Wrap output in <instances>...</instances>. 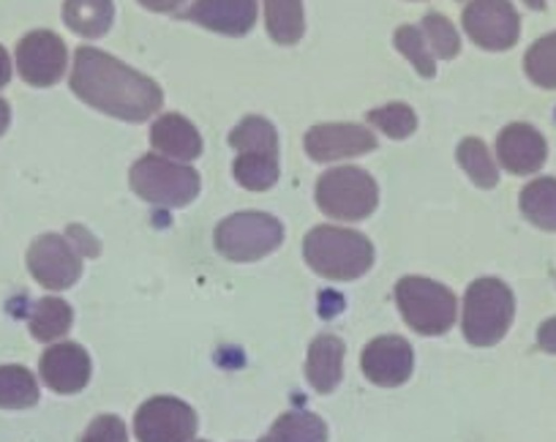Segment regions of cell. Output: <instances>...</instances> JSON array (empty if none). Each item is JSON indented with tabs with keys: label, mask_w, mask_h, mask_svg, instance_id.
Wrapping results in <instances>:
<instances>
[{
	"label": "cell",
	"mask_w": 556,
	"mask_h": 442,
	"mask_svg": "<svg viewBox=\"0 0 556 442\" xmlns=\"http://www.w3.org/2000/svg\"><path fill=\"white\" fill-rule=\"evenodd\" d=\"M281 238L285 230L276 218L262 213H238L218 227L216 247L229 260H256L276 249Z\"/></svg>",
	"instance_id": "obj_7"
},
{
	"label": "cell",
	"mask_w": 556,
	"mask_h": 442,
	"mask_svg": "<svg viewBox=\"0 0 556 442\" xmlns=\"http://www.w3.org/2000/svg\"><path fill=\"white\" fill-rule=\"evenodd\" d=\"M395 47H399V50L415 63V68L424 74V77H434L437 74L434 58H431V50L426 47V39L420 36V30L412 28V25L399 28V34H395Z\"/></svg>",
	"instance_id": "obj_30"
},
{
	"label": "cell",
	"mask_w": 556,
	"mask_h": 442,
	"mask_svg": "<svg viewBox=\"0 0 556 442\" xmlns=\"http://www.w3.org/2000/svg\"><path fill=\"white\" fill-rule=\"evenodd\" d=\"M341 361H344V344L336 337H319L308 353L306 375L319 393H330L341 382Z\"/></svg>",
	"instance_id": "obj_18"
},
{
	"label": "cell",
	"mask_w": 556,
	"mask_h": 442,
	"mask_svg": "<svg viewBox=\"0 0 556 442\" xmlns=\"http://www.w3.org/2000/svg\"><path fill=\"white\" fill-rule=\"evenodd\" d=\"M363 375L384 388L401 386L412 375V348L401 337H379L363 350Z\"/></svg>",
	"instance_id": "obj_13"
},
{
	"label": "cell",
	"mask_w": 556,
	"mask_h": 442,
	"mask_svg": "<svg viewBox=\"0 0 556 442\" xmlns=\"http://www.w3.org/2000/svg\"><path fill=\"white\" fill-rule=\"evenodd\" d=\"M28 265L36 281L50 290H66L79 279V270H83L77 252L61 236H41L30 247Z\"/></svg>",
	"instance_id": "obj_11"
},
{
	"label": "cell",
	"mask_w": 556,
	"mask_h": 442,
	"mask_svg": "<svg viewBox=\"0 0 556 442\" xmlns=\"http://www.w3.org/2000/svg\"><path fill=\"white\" fill-rule=\"evenodd\" d=\"M153 146L162 153L173 159H184V162H191L202 153V140L200 131L184 118V115H164L153 124Z\"/></svg>",
	"instance_id": "obj_17"
},
{
	"label": "cell",
	"mask_w": 556,
	"mask_h": 442,
	"mask_svg": "<svg viewBox=\"0 0 556 442\" xmlns=\"http://www.w3.org/2000/svg\"><path fill=\"white\" fill-rule=\"evenodd\" d=\"M513 323V292L496 279H480L464 301V337L478 348L496 344Z\"/></svg>",
	"instance_id": "obj_3"
},
{
	"label": "cell",
	"mask_w": 556,
	"mask_h": 442,
	"mask_svg": "<svg viewBox=\"0 0 556 442\" xmlns=\"http://www.w3.org/2000/svg\"><path fill=\"white\" fill-rule=\"evenodd\" d=\"M426 39L431 41V50L440 58H456L462 50V41H458L456 28H453L451 20H445L442 14H429L424 20Z\"/></svg>",
	"instance_id": "obj_31"
},
{
	"label": "cell",
	"mask_w": 556,
	"mask_h": 442,
	"mask_svg": "<svg viewBox=\"0 0 556 442\" xmlns=\"http://www.w3.org/2000/svg\"><path fill=\"white\" fill-rule=\"evenodd\" d=\"M184 17L216 34L243 36L256 23V0H197Z\"/></svg>",
	"instance_id": "obj_15"
},
{
	"label": "cell",
	"mask_w": 556,
	"mask_h": 442,
	"mask_svg": "<svg viewBox=\"0 0 556 442\" xmlns=\"http://www.w3.org/2000/svg\"><path fill=\"white\" fill-rule=\"evenodd\" d=\"M9 118H12V113H9V104L0 99V135L9 129Z\"/></svg>",
	"instance_id": "obj_36"
},
{
	"label": "cell",
	"mask_w": 556,
	"mask_h": 442,
	"mask_svg": "<svg viewBox=\"0 0 556 442\" xmlns=\"http://www.w3.org/2000/svg\"><path fill=\"white\" fill-rule=\"evenodd\" d=\"M395 298H399L404 319L417 333L440 337L456 323V298L447 287L437 285V281L409 276V279L399 281Z\"/></svg>",
	"instance_id": "obj_4"
},
{
	"label": "cell",
	"mask_w": 556,
	"mask_h": 442,
	"mask_svg": "<svg viewBox=\"0 0 556 442\" xmlns=\"http://www.w3.org/2000/svg\"><path fill=\"white\" fill-rule=\"evenodd\" d=\"M126 426L115 415H101L85 431L83 442H126Z\"/></svg>",
	"instance_id": "obj_32"
},
{
	"label": "cell",
	"mask_w": 556,
	"mask_h": 442,
	"mask_svg": "<svg viewBox=\"0 0 556 442\" xmlns=\"http://www.w3.org/2000/svg\"><path fill=\"white\" fill-rule=\"evenodd\" d=\"M232 148L240 153H267V156H278V135L265 118H245L238 129L229 135Z\"/></svg>",
	"instance_id": "obj_25"
},
{
	"label": "cell",
	"mask_w": 556,
	"mask_h": 442,
	"mask_svg": "<svg viewBox=\"0 0 556 442\" xmlns=\"http://www.w3.org/2000/svg\"><path fill=\"white\" fill-rule=\"evenodd\" d=\"M17 68L36 88L55 85L66 72V45L50 30H34L17 47Z\"/></svg>",
	"instance_id": "obj_10"
},
{
	"label": "cell",
	"mask_w": 556,
	"mask_h": 442,
	"mask_svg": "<svg viewBox=\"0 0 556 442\" xmlns=\"http://www.w3.org/2000/svg\"><path fill=\"white\" fill-rule=\"evenodd\" d=\"M328 426L312 413H287L273 424L270 434L262 442H325Z\"/></svg>",
	"instance_id": "obj_22"
},
{
	"label": "cell",
	"mask_w": 556,
	"mask_h": 442,
	"mask_svg": "<svg viewBox=\"0 0 556 442\" xmlns=\"http://www.w3.org/2000/svg\"><path fill=\"white\" fill-rule=\"evenodd\" d=\"M368 121H371L377 129H382L384 135L393 137V140H404L415 131L417 118L406 104H388L379 106V110H371L368 113Z\"/></svg>",
	"instance_id": "obj_29"
},
{
	"label": "cell",
	"mask_w": 556,
	"mask_h": 442,
	"mask_svg": "<svg viewBox=\"0 0 556 442\" xmlns=\"http://www.w3.org/2000/svg\"><path fill=\"white\" fill-rule=\"evenodd\" d=\"M306 260L328 279H357L374 260V249L361 232L317 227L306 238Z\"/></svg>",
	"instance_id": "obj_2"
},
{
	"label": "cell",
	"mask_w": 556,
	"mask_h": 442,
	"mask_svg": "<svg viewBox=\"0 0 556 442\" xmlns=\"http://www.w3.org/2000/svg\"><path fill=\"white\" fill-rule=\"evenodd\" d=\"M458 162L467 169L469 178L478 186H483V189H491V186H496V180H500L496 164L491 162L489 151H485V146L480 140H472V137L464 140L462 146H458Z\"/></svg>",
	"instance_id": "obj_27"
},
{
	"label": "cell",
	"mask_w": 556,
	"mask_h": 442,
	"mask_svg": "<svg viewBox=\"0 0 556 442\" xmlns=\"http://www.w3.org/2000/svg\"><path fill=\"white\" fill-rule=\"evenodd\" d=\"M523 3H527V7H532V9H538V12H543V9H545V0H523Z\"/></svg>",
	"instance_id": "obj_37"
},
{
	"label": "cell",
	"mask_w": 556,
	"mask_h": 442,
	"mask_svg": "<svg viewBox=\"0 0 556 442\" xmlns=\"http://www.w3.org/2000/svg\"><path fill=\"white\" fill-rule=\"evenodd\" d=\"M527 74L540 88H556V34L534 41L527 52Z\"/></svg>",
	"instance_id": "obj_28"
},
{
	"label": "cell",
	"mask_w": 556,
	"mask_h": 442,
	"mask_svg": "<svg viewBox=\"0 0 556 442\" xmlns=\"http://www.w3.org/2000/svg\"><path fill=\"white\" fill-rule=\"evenodd\" d=\"M41 377L58 393H77L90 380V358L79 344H55L41 358Z\"/></svg>",
	"instance_id": "obj_14"
},
{
	"label": "cell",
	"mask_w": 556,
	"mask_h": 442,
	"mask_svg": "<svg viewBox=\"0 0 556 442\" xmlns=\"http://www.w3.org/2000/svg\"><path fill=\"white\" fill-rule=\"evenodd\" d=\"M265 17L278 45H295L303 36V0H265Z\"/></svg>",
	"instance_id": "obj_20"
},
{
	"label": "cell",
	"mask_w": 556,
	"mask_h": 442,
	"mask_svg": "<svg viewBox=\"0 0 556 442\" xmlns=\"http://www.w3.org/2000/svg\"><path fill=\"white\" fill-rule=\"evenodd\" d=\"M112 14H115L112 0H66V9H63L68 28L88 39H99L110 30Z\"/></svg>",
	"instance_id": "obj_19"
},
{
	"label": "cell",
	"mask_w": 556,
	"mask_h": 442,
	"mask_svg": "<svg viewBox=\"0 0 556 442\" xmlns=\"http://www.w3.org/2000/svg\"><path fill=\"white\" fill-rule=\"evenodd\" d=\"M464 28L475 45L485 50H510L518 41L521 23L510 0H472L464 12Z\"/></svg>",
	"instance_id": "obj_9"
},
{
	"label": "cell",
	"mask_w": 556,
	"mask_h": 442,
	"mask_svg": "<svg viewBox=\"0 0 556 442\" xmlns=\"http://www.w3.org/2000/svg\"><path fill=\"white\" fill-rule=\"evenodd\" d=\"M521 211L532 225L556 232V178H540L521 194Z\"/></svg>",
	"instance_id": "obj_21"
},
{
	"label": "cell",
	"mask_w": 556,
	"mask_h": 442,
	"mask_svg": "<svg viewBox=\"0 0 556 442\" xmlns=\"http://www.w3.org/2000/svg\"><path fill=\"white\" fill-rule=\"evenodd\" d=\"M538 342L545 353H556V319H548V323L540 328L538 333Z\"/></svg>",
	"instance_id": "obj_33"
},
{
	"label": "cell",
	"mask_w": 556,
	"mask_h": 442,
	"mask_svg": "<svg viewBox=\"0 0 556 442\" xmlns=\"http://www.w3.org/2000/svg\"><path fill=\"white\" fill-rule=\"evenodd\" d=\"M139 3L153 9V12H173V9H178L184 0H139Z\"/></svg>",
	"instance_id": "obj_34"
},
{
	"label": "cell",
	"mask_w": 556,
	"mask_h": 442,
	"mask_svg": "<svg viewBox=\"0 0 556 442\" xmlns=\"http://www.w3.org/2000/svg\"><path fill=\"white\" fill-rule=\"evenodd\" d=\"M131 186L139 197L159 205H186L200 191V175L162 156H142L131 169Z\"/></svg>",
	"instance_id": "obj_5"
},
{
	"label": "cell",
	"mask_w": 556,
	"mask_h": 442,
	"mask_svg": "<svg viewBox=\"0 0 556 442\" xmlns=\"http://www.w3.org/2000/svg\"><path fill=\"white\" fill-rule=\"evenodd\" d=\"M12 79V61H9V52L0 47V88Z\"/></svg>",
	"instance_id": "obj_35"
},
{
	"label": "cell",
	"mask_w": 556,
	"mask_h": 442,
	"mask_svg": "<svg viewBox=\"0 0 556 442\" xmlns=\"http://www.w3.org/2000/svg\"><path fill=\"white\" fill-rule=\"evenodd\" d=\"M134 431L139 442H189L197 431V415L180 399L156 396L139 407Z\"/></svg>",
	"instance_id": "obj_8"
},
{
	"label": "cell",
	"mask_w": 556,
	"mask_h": 442,
	"mask_svg": "<svg viewBox=\"0 0 556 442\" xmlns=\"http://www.w3.org/2000/svg\"><path fill=\"white\" fill-rule=\"evenodd\" d=\"M235 178L245 189H270L278 180V156H267V153H240L238 162H235Z\"/></svg>",
	"instance_id": "obj_26"
},
{
	"label": "cell",
	"mask_w": 556,
	"mask_h": 442,
	"mask_svg": "<svg viewBox=\"0 0 556 442\" xmlns=\"http://www.w3.org/2000/svg\"><path fill=\"white\" fill-rule=\"evenodd\" d=\"M377 148L371 131L355 124H325L314 126L306 135L308 156L317 162H336V159L361 156Z\"/></svg>",
	"instance_id": "obj_12"
},
{
	"label": "cell",
	"mask_w": 556,
	"mask_h": 442,
	"mask_svg": "<svg viewBox=\"0 0 556 442\" xmlns=\"http://www.w3.org/2000/svg\"><path fill=\"white\" fill-rule=\"evenodd\" d=\"M39 402V386L23 366H0V407L23 409Z\"/></svg>",
	"instance_id": "obj_23"
},
{
	"label": "cell",
	"mask_w": 556,
	"mask_h": 442,
	"mask_svg": "<svg viewBox=\"0 0 556 442\" xmlns=\"http://www.w3.org/2000/svg\"><path fill=\"white\" fill-rule=\"evenodd\" d=\"M72 328V308L61 298H45L36 303L34 317H30V333L39 342H55Z\"/></svg>",
	"instance_id": "obj_24"
},
{
	"label": "cell",
	"mask_w": 556,
	"mask_h": 442,
	"mask_svg": "<svg viewBox=\"0 0 556 442\" xmlns=\"http://www.w3.org/2000/svg\"><path fill=\"white\" fill-rule=\"evenodd\" d=\"M496 153L500 162L505 164L510 173L529 175L534 169L543 167L545 162V140L540 131H534L527 124H513L496 140Z\"/></svg>",
	"instance_id": "obj_16"
},
{
	"label": "cell",
	"mask_w": 556,
	"mask_h": 442,
	"mask_svg": "<svg viewBox=\"0 0 556 442\" xmlns=\"http://www.w3.org/2000/svg\"><path fill=\"white\" fill-rule=\"evenodd\" d=\"M317 202L330 216L357 222L377 207V184L357 167L330 169L319 178Z\"/></svg>",
	"instance_id": "obj_6"
},
{
	"label": "cell",
	"mask_w": 556,
	"mask_h": 442,
	"mask_svg": "<svg viewBox=\"0 0 556 442\" xmlns=\"http://www.w3.org/2000/svg\"><path fill=\"white\" fill-rule=\"evenodd\" d=\"M74 93L123 121H146L162 106V88L106 52L79 47L72 74Z\"/></svg>",
	"instance_id": "obj_1"
}]
</instances>
